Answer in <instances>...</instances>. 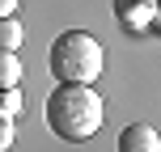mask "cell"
<instances>
[{
	"instance_id": "8992f818",
	"label": "cell",
	"mask_w": 161,
	"mask_h": 152,
	"mask_svg": "<svg viewBox=\"0 0 161 152\" xmlns=\"http://www.w3.org/2000/svg\"><path fill=\"white\" fill-rule=\"evenodd\" d=\"M21 21L17 17H0V51H17L21 47Z\"/></svg>"
},
{
	"instance_id": "7a4b0ae2",
	"label": "cell",
	"mask_w": 161,
	"mask_h": 152,
	"mask_svg": "<svg viewBox=\"0 0 161 152\" xmlns=\"http://www.w3.org/2000/svg\"><path fill=\"white\" fill-rule=\"evenodd\" d=\"M102 64H106L102 42L93 34H85V30L59 34L51 42V51H47V68H51V76L59 85H93L102 76Z\"/></svg>"
},
{
	"instance_id": "6da1fadb",
	"label": "cell",
	"mask_w": 161,
	"mask_h": 152,
	"mask_svg": "<svg viewBox=\"0 0 161 152\" xmlns=\"http://www.w3.org/2000/svg\"><path fill=\"white\" fill-rule=\"evenodd\" d=\"M102 123H106V106L93 85H55V93L47 97V127L51 135L68 139V144L93 139Z\"/></svg>"
},
{
	"instance_id": "9c48e42d",
	"label": "cell",
	"mask_w": 161,
	"mask_h": 152,
	"mask_svg": "<svg viewBox=\"0 0 161 152\" xmlns=\"http://www.w3.org/2000/svg\"><path fill=\"white\" fill-rule=\"evenodd\" d=\"M0 17H17V0H0Z\"/></svg>"
},
{
	"instance_id": "3957f363",
	"label": "cell",
	"mask_w": 161,
	"mask_h": 152,
	"mask_svg": "<svg viewBox=\"0 0 161 152\" xmlns=\"http://www.w3.org/2000/svg\"><path fill=\"white\" fill-rule=\"evenodd\" d=\"M114 17H119L123 30L144 34V30H153V21H157V0H114Z\"/></svg>"
},
{
	"instance_id": "277c9868",
	"label": "cell",
	"mask_w": 161,
	"mask_h": 152,
	"mask_svg": "<svg viewBox=\"0 0 161 152\" xmlns=\"http://www.w3.org/2000/svg\"><path fill=\"white\" fill-rule=\"evenodd\" d=\"M119 152H161V135L148 123H131L119 135Z\"/></svg>"
},
{
	"instance_id": "52a82bcc",
	"label": "cell",
	"mask_w": 161,
	"mask_h": 152,
	"mask_svg": "<svg viewBox=\"0 0 161 152\" xmlns=\"http://www.w3.org/2000/svg\"><path fill=\"white\" fill-rule=\"evenodd\" d=\"M17 114H21V93H17V89H0V118L13 123Z\"/></svg>"
},
{
	"instance_id": "5b68a950",
	"label": "cell",
	"mask_w": 161,
	"mask_h": 152,
	"mask_svg": "<svg viewBox=\"0 0 161 152\" xmlns=\"http://www.w3.org/2000/svg\"><path fill=\"white\" fill-rule=\"evenodd\" d=\"M21 80V59L17 51H0V89H17Z\"/></svg>"
},
{
	"instance_id": "ba28073f",
	"label": "cell",
	"mask_w": 161,
	"mask_h": 152,
	"mask_svg": "<svg viewBox=\"0 0 161 152\" xmlns=\"http://www.w3.org/2000/svg\"><path fill=\"white\" fill-rule=\"evenodd\" d=\"M8 148H13V123L0 118V152H8Z\"/></svg>"
}]
</instances>
